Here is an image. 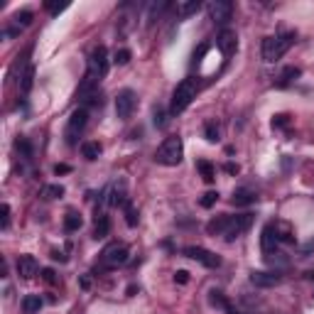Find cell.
<instances>
[{"label":"cell","mask_w":314,"mask_h":314,"mask_svg":"<svg viewBox=\"0 0 314 314\" xmlns=\"http://www.w3.org/2000/svg\"><path fill=\"white\" fill-rule=\"evenodd\" d=\"M312 248H314V238H312V241H309V243H307V246H304V248H302V250H304V253H309Z\"/></svg>","instance_id":"cell-47"},{"label":"cell","mask_w":314,"mask_h":314,"mask_svg":"<svg viewBox=\"0 0 314 314\" xmlns=\"http://www.w3.org/2000/svg\"><path fill=\"white\" fill-rule=\"evenodd\" d=\"M204 137L209 140V142H219L221 140V128H219V123H206L204 125Z\"/></svg>","instance_id":"cell-30"},{"label":"cell","mask_w":314,"mask_h":314,"mask_svg":"<svg viewBox=\"0 0 314 314\" xmlns=\"http://www.w3.org/2000/svg\"><path fill=\"white\" fill-rule=\"evenodd\" d=\"M71 167L69 164H54V175H69Z\"/></svg>","instance_id":"cell-43"},{"label":"cell","mask_w":314,"mask_h":314,"mask_svg":"<svg viewBox=\"0 0 314 314\" xmlns=\"http://www.w3.org/2000/svg\"><path fill=\"white\" fill-rule=\"evenodd\" d=\"M182 253H184L187 258L202 263L204 268H219V265H221L219 255H216V253H211V250H206V248H202V246H187Z\"/></svg>","instance_id":"cell-8"},{"label":"cell","mask_w":314,"mask_h":314,"mask_svg":"<svg viewBox=\"0 0 314 314\" xmlns=\"http://www.w3.org/2000/svg\"><path fill=\"white\" fill-rule=\"evenodd\" d=\"M86 123H89V110L86 108H76L71 116H69L67 130H64V137H67L69 145H76V142H79V137H81Z\"/></svg>","instance_id":"cell-6"},{"label":"cell","mask_w":314,"mask_h":314,"mask_svg":"<svg viewBox=\"0 0 314 314\" xmlns=\"http://www.w3.org/2000/svg\"><path fill=\"white\" fill-rule=\"evenodd\" d=\"M40 270V263L35 255H20L17 258V275L20 277H25V280H32L35 275Z\"/></svg>","instance_id":"cell-12"},{"label":"cell","mask_w":314,"mask_h":314,"mask_svg":"<svg viewBox=\"0 0 314 314\" xmlns=\"http://www.w3.org/2000/svg\"><path fill=\"white\" fill-rule=\"evenodd\" d=\"M110 196H108V204L110 206H125L130 199H128V194H125V179H118L113 187H110L108 191Z\"/></svg>","instance_id":"cell-14"},{"label":"cell","mask_w":314,"mask_h":314,"mask_svg":"<svg viewBox=\"0 0 314 314\" xmlns=\"http://www.w3.org/2000/svg\"><path fill=\"white\" fill-rule=\"evenodd\" d=\"M295 42H297V32H282V35H275V37H265L263 40V59L268 64H275Z\"/></svg>","instance_id":"cell-1"},{"label":"cell","mask_w":314,"mask_h":314,"mask_svg":"<svg viewBox=\"0 0 314 314\" xmlns=\"http://www.w3.org/2000/svg\"><path fill=\"white\" fill-rule=\"evenodd\" d=\"M250 282L255 287H275L280 282V275L277 273H260V270H253L250 273Z\"/></svg>","instance_id":"cell-17"},{"label":"cell","mask_w":314,"mask_h":314,"mask_svg":"<svg viewBox=\"0 0 314 314\" xmlns=\"http://www.w3.org/2000/svg\"><path fill=\"white\" fill-rule=\"evenodd\" d=\"M209 304L216 307V309H223L226 314H238L236 309H233L231 302L226 300V295H223L221 290H211V292H209Z\"/></svg>","instance_id":"cell-16"},{"label":"cell","mask_w":314,"mask_h":314,"mask_svg":"<svg viewBox=\"0 0 314 314\" xmlns=\"http://www.w3.org/2000/svg\"><path fill=\"white\" fill-rule=\"evenodd\" d=\"M81 226H83V219H81V214H76V211H69L67 216H64V229H67L69 233L79 231Z\"/></svg>","instance_id":"cell-26"},{"label":"cell","mask_w":314,"mask_h":314,"mask_svg":"<svg viewBox=\"0 0 314 314\" xmlns=\"http://www.w3.org/2000/svg\"><path fill=\"white\" fill-rule=\"evenodd\" d=\"M260 248H263V253H265V255H268V253H275V248H277V238H275V231H273V226H270V223L263 229V236H260Z\"/></svg>","instance_id":"cell-20"},{"label":"cell","mask_w":314,"mask_h":314,"mask_svg":"<svg viewBox=\"0 0 314 314\" xmlns=\"http://www.w3.org/2000/svg\"><path fill=\"white\" fill-rule=\"evenodd\" d=\"M10 226V206L3 204L0 206V229H8Z\"/></svg>","instance_id":"cell-37"},{"label":"cell","mask_w":314,"mask_h":314,"mask_svg":"<svg viewBox=\"0 0 314 314\" xmlns=\"http://www.w3.org/2000/svg\"><path fill=\"white\" fill-rule=\"evenodd\" d=\"M123 211H125V223H128L130 229H135V226H137V221H140L135 204H133V202H128V204L123 206Z\"/></svg>","instance_id":"cell-29"},{"label":"cell","mask_w":314,"mask_h":314,"mask_svg":"<svg viewBox=\"0 0 314 314\" xmlns=\"http://www.w3.org/2000/svg\"><path fill=\"white\" fill-rule=\"evenodd\" d=\"M270 226H273L277 243H297V236H295L292 226L287 221H270Z\"/></svg>","instance_id":"cell-13"},{"label":"cell","mask_w":314,"mask_h":314,"mask_svg":"<svg viewBox=\"0 0 314 314\" xmlns=\"http://www.w3.org/2000/svg\"><path fill=\"white\" fill-rule=\"evenodd\" d=\"M130 260V248L125 243H110L101 253V265L103 268H121Z\"/></svg>","instance_id":"cell-5"},{"label":"cell","mask_w":314,"mask_h":314,"mask_svg":"<svg viewBox=\"0 0 314 314\" xmlns=\"http://www.w3.org/2000/svg\"><path fill=\"white\" fill-rule=\"evenodd\" d=\"M32 83H35V67L30 64L25 69V74H22V81H20V89H22V94H27L30 89H32Z\"/></svg>","instance_id":"cell-32"},{"label":"cell","mask_w":314,"mask_h":314,"mask_svg":"<svg viewBox=\"0 0 314 314\" xmlns=\"http://www.w3.org/2000/svg\"><path fill=\"white\" fill-rule=\"evenodd\" d=\"M42 304H44V300H42L40 295H27L22 300V309H25V314H40Z\"/></svg>","instance_id":"cell-21"},{"label":"cell","mask_w":314,"mask_h":314,"mask_svg":"<svg viewBox=\"0 0 314 314\" xmlns=\"http://www.w3.org/2000/svg\"><path fill=\"white\" fill-rule=\"evenodd\" d=\"M216 47L221 49V54L223 56L236 54V47H238V37H236V32H233V30H221L219 40H216Z\"/></svg>","instance_id":"cell-11"},{"label":"cell","mask_w":314,"mask_h":314,"mask_svg":"<svg viewBox=\"0 0 314 314\" xmlns=\"http://www.w3.org/2000/svg\"><path fill=\"white\" fill-rule=\"evenodd\" d=\"M64 187L62 184H47V187H42L40 196L42 199H47V202H52V199H59V196H64Z\"/></svg>","instance_id":"cell-25"},{"label":"cell","mask_w":314,"mask_h":314,"mask_svg":"<svg viewBox=\"0 0 314 314\" xmlns=\"http://www.w3.org/2000/svg\"><path fill=\"white\" fill-rule=\"evenodd\" d=\"M206 52H209V44H199V47H196V49H194V56H191V64H199V62H202V59H204V54Z\"/></svg>","instance_id":"cell-39"},{"label":"cell","mask_w":314,"mask_h":314,"mask_svg":"<svg viewBox=\"0 0 314 314\" xmlns=\"http://www.w3.org/2000/svg\"><path fill=\"white\" fill-rule=\"evenodd\" d=\"M135 106H137V96L133 89H123L121 94L116 96V116H118L121 121H128V118L133 116Z\"/></svg>","instance_id":"cell-7"},{"label":"cell","mask_w":314,"mask_h":314,"mask_svg":"<svg viewBox=\"0 0 314 314\" xmlns=\"http://www.w3.org/2000/svg\"><path fill=\"white\" fill-rule=\"evenodd\" d=\"M290 125V116L287 113H277L273 118V128H287Z\"/></svg>","instance_id":"cell-40"},{"label":"cell","mask_w":314,"mask_h":314,"mask_svg":"<svg viewBox=\"0 0 314 314\" xmlns=\"http://www.w3.org/2000/svg\"><path fill=\"white\" fill-rule=\"evenodd\" d=\"M30 22H32V10H22V13L15 15V25L17 27H27Z\"/></svg>","instance_id":"cell-34"},{"label":"cell","mask_w":314,"mask_h":314,"mask_svg":"<svg viewBox=\"0 0 314 314\" xmlns=\"http://www.w3.org/2000/svg\"><path fill=\"white\" fill-rule=\"evenodd\" d=\"M52 260H59V263H67V255H64V253H62V250H56V248H54V250H52Z\"/></svg>","instance_id":"cell-44"},{"label":"cell","mask_w":314,"mask_h":314,"mask_svg":"<svg viewBox=\"0 0 314 314\" xmlns=\"http://www.w3.org/2000/svg\"><path fill=\"white\" fill-rule=\"evenodd\" d=\"M229 175H238V164H233V162H226V167H223Z\"/></svg>","instance_id":"cell-46"},{"label":"cell","mask_w":314,"mask_h":314,"mask_svg":"<svg viewBox=\"0 0 314 314\" xmlns=\"http://www.w3.org/2000/svg\"><path fill=\"white\" fill-rule=\"evenodd\" d=\"M155 125H157V128H164V125H167V110H164L162 106L155 108Z\"/></svg>","instance_id":"cell-38"},{"label":"cell","mask_w":314,"mask_h":314,"mask_svg":"<svg viewBox=\"0 0 314 314\" xmlns=\"http://www.w3.org/2000/svg\"><path fill=\"white\" fill-rule=\"evenodd\" d=\"M302 76V69H297V67H287V69H282V74H280V81H277V86L280 89H285V86H290V83L295 81V79H300Z\"/></svg>","instance_id":"cell-22"},{"label":"cell","mask_w":314,"mask_h":314,"mask_svg":"<svg viewBox=\"0 0 314 314\" xmlns=\"http://www.w3.org/2000/svg\"><path fill=\"white\" fill-rule=\"evenodd\" d=\"M106 74H108V52H106V47H96L91 56H89V69H86L83 76H89L94 81H101Z\"/></svg>","instance_id":"cell-4"},{"label":"cell","mask_w":314,"mask_h":314,"mask_svg":"<svg viewBox=\"0 0 314 314\" xmlns=\"http://www.w3.org/2000/svg\"><path fill=\"white\" fill-rule=\"evenodd\" d=\"M79 285H81V290H89V287H91V277H89V275H81V277H79Z\"/></svg>","instance_id":"cell-45"},{"label":"cell","mask_w":314,"mask_h":314,"mask_svg":"<svg viewBox=\"0 0 314 314\" xmlns=\"http://www.w3.org/2000/svg\"><path fill=\"white\" fill-rule=\"evenodd\" d=\"M175 282L187 285V282H189V273H187V270H177V273H175Z\"/></svg>","instance_id":"cell-42"},{"label":"cell","mask_w":314,"mask_h":314,"mask_svg":"<svg viewBox=\"0 0 314 314\" xmlns=\"http://www.w3.org/2000/svg\"><path fill=\"white\" fill-rule=\"evenodd\" d=\"M255 191L253 189H248V187H241V189H236L233 191V196H231V202L236 206H250V204H255Z\"/></svg>","instance_id":"cell-19"},{"label":"cell","mask_w":314,"mask_h":314,"mask_svg":"<svg viewBox=\"0 0 314 314\" xmlns=\"http://www.w3.org/2000/svg\"><path fill=\"white\" fill-rule=\"evenodd\" d=\"M229 223H231V216L229 214H221L216 219H211L206 223V233L209 236H223V233L229 231Z\"/></svg>","instance_id":"cell-15"},{"label":"cell","mask_w":314,"mask_h":314,"mask_svg":"<svg viewBox=\"0 0 314 314\" xmlns=\"http://www.w3.org/2000/svg\"><path fill=\"white\" fill-rule=\"evenodd\" d=\"M15 150L20 152V157H25V160H32V145H30L25 137H17V140H15Z\"/></svg>","instance_id":"cell-31"},{"label":"cell","mask_w":314,"mask_h":314,"mask_svg":"<svg viewBox=\"0 0 314 314\" xmlns=\"http://www.w3.org/2000/svg\"><path fill=\"white\" fill-rule=\"evenodd\" d=\"M110 231V221L108 216L103 214V211H96V216H94V238L96 241H101V238H106Z\"/></svg>","instance_id":"cell-18"},{"label":"cell","mask_w":314,"mask_h":314,"mask_svg":"<svg viewBox=\"0 0 314 314\" xmlns=\"http://www.w3.org/2000/svg\"><path fill=\"white\" fill-rule=\"evenodd\" d=\"M265 260L273 265V268H287L290 265V258H287L285 253H280V250H275V253H268Z\"/></svg>","instance_id":"cell-28"},{"label":"cell","mask_w":314,"mask_h":314,"mask_svg":"<svg viewBox=\"0 0 314 314\" xmlns=\"http://www.w3.org/2000/svg\"><path fill=\"white\" fill-rule=\"evenodd\" d=\"M250 223H253V214H241V216H231L229 231L223 233V236H226V241H236V238H241V236H243V233L250 229Z\"/></svg>","instance_id":"cell-10"},{"label":"cell","mask_w":314,"mask_h":314,"mask_svg":"<svg viewBox=\"0 0 314 314\" xmlns=\"http://www.w3.org/2000/svg\"><path fill=\"white\" fill-rule=\"evenodd\" d=\"M216 202H219V191H206L204 196H202V199H199V204L204 206V209H211V206L216 204Z\"/></svg>","instance_id":"cell-33"},{"label":"cell","mask_w":314,"mask_h":314,"mask_svg":"<svg viewBox=\"0 0 314 314\" xmlns=\"http://www.w3.org/2000/svg\"><path fill=\"white\" fill-rule=\"evenodd\" d=\"M206 10H209V17H211L216 25H226L233 15V3L231 0H214V3L206 5Z\"/></svg>","instance_id":"cell-9"},{"label":"cell","mask_w":314,"mask_h":314,"mask_svg":"<svg viewBox=\"0 0 314 314\" xmlns=\"http://www.w3.org/2000/svg\"><path fill=\"white\" fill-rule=\"evenodd\" d=\"M130 49H116V54H113V62H116V64H121V67H123V64H128V62H130Z\"/></svg>","instance_id":"cell-35"},{"label":"cell","mask_w":314,"mask_h":314,"mask_svg":"<svg viewBox=\"0 0 314 314\" xmlns=\"http://www.w3.org/2000/svg\"><path fill=\"white\" fill-rule=\"evenodd\" d=\"M182 155H184V142L179 135H169L162 140V145L155 152V160L164 167H177L182 162Z\"/></svg>","instance_id":"cell-2"},{"label":"cell","mask_w":314,"mask_h":314,"mask_svg":"<svg viewBox=\"0 0 314 314\" xmlns=\"http://www.w3.org/2000/svg\"><path fill=\"white\" fill-rule=\"evenodd\" d=\"M199 10H202V3H199V0H187V3H179V5H177V15H179V17L196 15Z\"/></svg>","instance_id":"cell-24"},{"label":"cell","mask_w":314,"mask_h":314,"mask_svg":"<svg viewBox=\"0 0 314 314\" xmlns=\"http://www.w3.org/2000/svg\"><path fill=\"white\" fill-rule=\"evenodd\" d=\"M42 280H44L47 285H54V282H56V273L52 270V268H44V270H42Z\"/></svg>","instance_id":"cell-41"},{"label":"cell","mask_w":314,"mask_h":314,"mask_svg":"<svg viewBox=\"0 0 314 314\" xmlns=\"http://www.w3.org/2000/svg\"><path fill=\"white\" fill-rule=\"evenodd\" d=\"M101 152H103V148H101L98 142H94V140H91V142H83V145H81V155L86 157V160H98V155H101Z\"/></svg>","instance_id":"cell-27"},{"label":"cell","mask_w":314,"mask_h":314,"mask_svg":"<svg viewBox=\"0 0 314 314\" xmlns=\"http://www.w3.org/2000/svg\"><path fill=\"white\" fill-rule=\"evenodd\" d=\"M44 8H47L52 15H59V13H64V10L69 8V3H52V0H47V3H44Z\"/></svg>","instance_id":"cell-36"},{"label":"cell","mask_w":314,"mask_h":314,"mask_svg":"<svg viewBox=\"0 0 314 314\" xmlns=\"http://www.w3.org/2000/svg\"><path fill=\"white\" fill-rule=\"evenodd\" d=\"M196 91H199V83H196V79H191V76H189V79H182V81L177 83V89H175V94H172L169 113H172V116L182 113V110H184L191 101H194Z\"/></svg>","instance_id":"cell-3"},{"label":"cell","mask_w":314,"mask_h":314,"mask_svg":"<svg viewBox=\"0 0 314 314\" xmlns=\"http://www.w3.org/2000/svg\"><path fill=\"white\" fill-rule=\"evenodd\" d=\"M196 169H199L202 179H204V182H209V184L216 179V167L209 162V160H199V162H196Z\"/></svg>","instance_id":"cell-23"}]
</instances>
